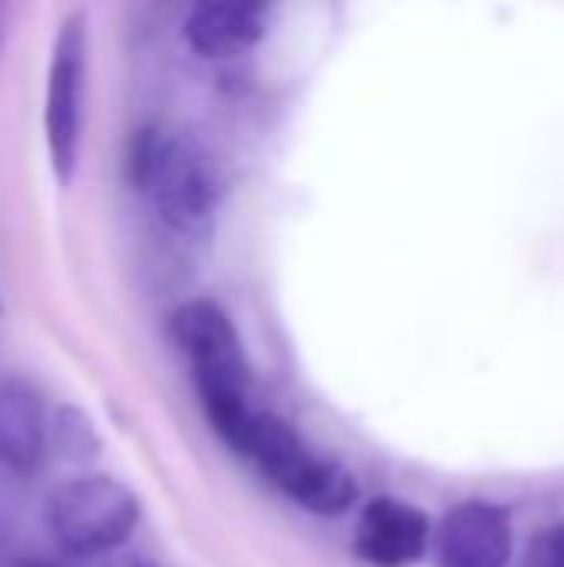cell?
Instances as JSON below:
<instances>
[{
	"instance_id": "12",
	"label": "cell",
	"mask_w": 564,
	"mask_h": 567,
	"mask_svg": "<svg viewBox=\"0 0 564 567\" xmlns=\"http://www.w3.org/2000/svg\"><path fill=\"white\" fill-rule=\"evenodd\" d=\"M110 567H156V565H150L146 558H116V561H110Z\"/></svg>"
},
{
	"instance_id": "1",
	"label": "cell",
	"mask_w": 564,
	"mask_h": 567,
	"mask_svg": "<svg viewBox=\"0 0 564 567\" xmlns=\"http://www.w3.org/2000/svg\"><path fill=\"white\" fill-rule=\"evenodd\" d=\"M170 336L189 359L209 425L236 452L256 409L249 405V362L233 319L213 299H193L170 316Z\"/></svg>"
},
{
	"instance_id": "5",
	"label": "cell",
	"mask_w": 564,
	"mask_h": 567,
	"mask_svg": "<svg viewBox=\"0 0 564 567\" xmlns=\"http://www.w3.org/2000/svg\"><path fill=\"white\" fill-rule=\"evenodd\" d=\"M83 80H86V13L76 10L60 23L47 66L43 96V133L57 183H70L80 156V113H83Z\"/></svg>"
},
{
	"instance_id": "6",
	"label": "cell",
	"mask_w": 564,
	"mask_h": 567,
	"mask_svg": "<svg viewBox=\"0 0 564 567\" xmlns=\"http://www.w3.org/2000/svg\"><path fill=\"white\" fill-rule=\"evenodd\" d=\"M429 515L399 498H372L356 525V555L372 567L419 565L429 551Z\"/></svg>"
},
{
	"instance_id": "11",
	"label": "cell",
	"mask_w": 564,
	"mask_h": 567,
	"mask_svg": "<svg viewBox=\"0 0 564 567\" xmlns=\"http://www.w3.org/2000/svg\"><path fill=\"white\" fill-rule=\"evenodd\" d=\"M525 567H564V525H552L532 538Z\"/></svg>"
},
{
	"instance_id": "3",
	"label": "cell",
	"mask_w": 564,
	"mask_h": 567,
	"mask_svg": "<svg viewBox=\"0 0 564 567\" xmlns=\"http://www.w3.org/2000/svg\"><path fill=\"white\" fill-rule=\"evenodd\" d=\"M236 455L249 458L289 502L312 515L336 518L359 498V485L346 465L316 452L289 422L273 412H253Z\"/></svg>"
},
{
	"instance_id": "2",
	"label": "cell",
	"mask_w": 564,
	"mask_h": 567,
	"mask_svg": "<svg viewBox=\"0 0 564 567\" xmlns=\"http://www.w3.org/2000/svg\"><path fill=\"white\" fill-rule=\"evenodd\" d=\"M130 183L180 236H209L216 223V176L206 153L183 133L143 126L130 140Z\"/></svg>"
},
{
	"instance_id": "10",
	"label": "cell",
	"mask_w": 564,
	"mask_h": 567,
	"mask_svg": "<svg viewBox=\"0 0 564 567\" xmlns=\"http://www.w3.org/2000/svg\"><path fill=\"white\" fill-rule=\"evenodd\" d=\"M47 442H53L60 458L76 462V465L96 458V452H100V439H96L93 422L70 405L53 412V422L47 425Z\"/></svg>"
},
{
	"instance_id": "13",
	"label": "cell",
	"mask_w": 564,
	"mask_h": 567,
	"mask_svg": "<svg viewBox=\"0 0 564 567\" xmlns=\"http://www.w3.org/2000/svg\"><path fill=\"white\" fill-rule=\"evenodd\" d=\"M20 567H60V565H47V561H23Z\"/></svg>"
},
{
	"instance_id": "4",
	"label": "cell",
	"mask_w": 564,
	"mask_h": 567,
	"mask_svg": "<svg viewBox=\"0 0 564 567\" xmlns=\"http://www.w3.org/2000/svg\"><path fill=\"white\" fill-rule=\"evenodd\" d=\"M43 518L63 555L83 561L110 558L130 542L140 522V498L110 475H83L50 492Z\"/></svg>"
},
{
	"instance_id": "7",
	"label": "cell",
	"mask_w": 564,
	"mask_h": 567,
	"mask_svg": "<svg viewBox=\"0 0 564 567\" xmlns=\"http://www.w3.org/2000/svg\"><path fill=\"white\" fill-rule=\"evenodd\" d=\"M515 548L512 518L489 502L455 505L439 528V567H509Z\"/></svg>"
},
{
	"instance_id": "8",
	"label": "cell",
	"mask_w": 564,
	"mask_h": 567,
	"mask_svg": "<svg viewBox=\"0 0 564 567\" xmlns=\"http://www.w3.org/2000/svg\"><path fill=\"white\" fill-rule=\"evenodd\" d=\"M47 452V419L37 389L23 379H0V465L13 475L40 468Z\"/></svg>"
},
{
	"instance_id": "9",
	"label": "cell",
	"mask_w": 564,
	"mask_h": 567,
	"mask_svg": "<svg viewBox=\"0 0 564 567\" xmlns=\"http://www.w3.org/2000/svg\"><path fill=\"white\" fill-rule=\"evenodd\" d=\"M266 30V7L243 0H206L196 3L183 23L189 47L203 56H236L259 43Z\"/></svg>"
}]
</instances>
